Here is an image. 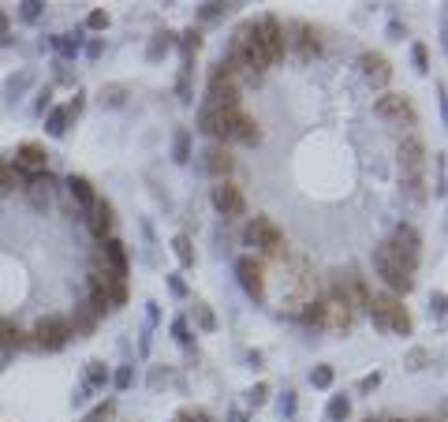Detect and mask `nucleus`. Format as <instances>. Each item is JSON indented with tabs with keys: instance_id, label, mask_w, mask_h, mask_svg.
<instances>
[{
	"instance_id": "obj_32",
	"label": "nucleus",
	"mask_w": 448,
	"mask_h": 422,
	"mask_svg": "<svg viewBox=\"0 0 448 422\" xmlns=\"http://www.w3.org/2000/svg\"><path fill=\"white\" fill-rule=\"evenodd\" d=\"M415 64H418V68H430V52H426V45H415Z\"/></svg>"
},
{
	"instance_id": "obj_6",
	"label": "nucleus",
	"mask_w": 448,
	"mask_h": 422,
	"mask_svg": "<svg viewBox=\"0 0 448 422\" xmlns=\"http://www.w3.org/2000/svg\"><path fill=\"white\" fill-rule=\"evenodd\" d=\"M377 116H385V120H396V124H407V127L418 124L415 105H411V98H403V94H381V98H377Z\"/></svg>"
},
{
	"instance_id": "obj_19",
	"label": "nucleus",
	"mask_w": 448,
	"mask_h": 422,
	"mask_svg": "<svg viewBox=\"0 0 448 422\" xmlns=\"http://www.w3.org/2000/svg\"><path fill=\"white\" fill-rule=\"evenodd\" d=\"M68 187H71V194H75V202H78V206L94 209L98 194H94V187H90V180H83V176H71V180H68Z\"/></svg>"
},
{
	"instance_id": "obj_5",
	"label": "nucleus",
	"mask_w": 448,
	"mask_h": 422,
	"mask_svg": "<svg viewBox=\"0 0 448 422\" xmlns=\"http://www.w3.org/2000/svg\"><path fill=\"white\" fill-rule=\"evenodd\" d=\"M426 172V146L418 135H407L400 142V176L403 180H423Z\"/></svg>"
},
{
	"instance_id": "obj_2",
	"label": "nucleus",
	"mask_w": 448,
	"mask_h": 422,
	"mask_svg": "<svg viewBox=\"0 0 448 422\" xmlns=\"http://www.w3.org/2000/svg\"><path fill=\"white\" fill-rule=\"evenodd\" d=\"M374 314V322L381 325V329H392V333H411V314H407V307H403V299H396V295H370V307H366Z\"/></svg>"
},
{
	"instance_id": "obj_17",
	"label": "nucleus",
	"mask_w": 448,
	"mask_h": 422,
	"mask_svg": "<svg viewBox=\"0 0 448 422\" xmlns=\"http://www.w3.org/2000/svg\"><path fill=\"white\" fill-rule=\"evenodd\" d=\"M105 262H109V266L105 269H112L116 276H127V250H124V243L120 240H105Z\"/></svg>"
},
{
	"instance_id": "obj_3",
	"label": "nucleus",
	"mask_w": 448,
	"mask_h": 422,
	"mask_svg": "<svg viewBox=\"0 0 448 422\" xmlns=\"http://www.w3.org/2000/svg\"><path fill=\"white\" fill-rule=\"evenodd\" d=\"M247 243L261 247V250H266V254H273V258L288 254V240H284V232L276 228V224H273L269 217H254V221L247 224Z\"/></svg>"
},
{
	"instance_id": "obj_9",
	"label": "nucleus",
	"mask_w": 448,
	"mask_h": 422,
	"mask_svg": "<svg viewBox=\"0 0 448 422\" xmlns=\"http://www.w3.org/2000/svg\"><path fill=\"white\" fill-rule=\"evenodd\" d=\"M34 336H37V348L57 351V348L68 344V336H71V322H64V318H45V322H37Z\"/></svg>"
},
{
	"instance_id": "obj_34",
	"label": "nucleus",
	"mask_w": 448,
	"mask_h": 422,
	"mask_svg": "<svg viewBox=\"0 0 448 422\" xmlns=\"http://www.w3.org/2000/svg\"><path fill=\"white\" fill-rule=\"evenodd\" d=\"M105 381V370H101V363H90V385H101Z\"/></svg>"
},
{
	"instance_id": "obj_13",
	"label": "nucleus",
	"mask_w": 448,
	"mask_h": 422,
	"mask_svg": "<svg viewBox=\"0 0 448 422\" xmlns=\"http://www.w3.org/2000/svg\"><path fill=\"white\" fill-rule=\"evenodd\" d=\"M359 64H362V71H366V78H370L374 86H385L392 78V64L381 57V52H362Z\"/></svg>"
},
{
	"instance_id": "obj_20",
	"label": "nucleus",
	"mask_w": 448,
	"mask_h": 422,
	"mask_svg": "<svg viewBox=\"0 0 448 422\" xmlns=\"http://www.w3.org/2000/svg\"><path fill=\"white\" fill-rule=\"evenodd\" d=\"M295 34H299V37H295L299 57H302V60L318 57V49H322V45H318V37H314V30H310V26H295Z\"/></svg>"
},
{
	"instance_id": "obj_18",
	"label": "nucleus",
	"mask_w": 448,
	"mask_h": 422,
	"mask_svg": "<svg viewBox=\"0 0 448 422\" xmlns=\"http://www.w3.org/2000/svg\"><path fill=\"white\" fill-rule=\"evenodd\" d=\"M112 228V206L109 202H94V217H90V232L98 235V240H105Z\"/></svg>"
},
{
	"instance_id": "obj_16",
	"label": "nucleus",
	"mask_w": 448,
	"mask_h": 422,
	"mask_svg": "<svg viewBox=\"0 0 448 422\" xmlns=\"http://www.w3.org/2000/svg\"><path fill=\"white\" fill-rule=\"evenodd\" d=\"M232 139L258 142V139H261V131H258V120H254V116L243 112V109H235V116H232Z\"/></svg>"
},
{
	"instance_id": "obj_41",
	"label": "nucleus",
	"mask_w": 448,
	"mask_h": 422,
	"mask_svg": "<svg viewBox=\"0 0 448 422\" xmlns=\"http://www.w3.org/2000/svg\"><path fill=\"white\" fill-rule=\"evenodd\" d=\"M370 422H374V418H370Z\"/></svg>"
},
{
	"instance_id": "obj_28",
	"label": "nucleus",
	"mask_w": 448,
	"mask_h": 422,
	"mask_svg": "<svg viewBox=\"0 0 448 422\" xmlns=\"http://www.w3.org/2000/svg\"><path fill=\"white\" fill-rule=\"evenodd\" d=\"M68 116H71V112H64V109L52 112V116H49V135H64V124H68Z\"/></svg>"
},
{
	"instance_id": "obj_4",
	"label": "nucleus",
	"mask_w": 448,
	"mask_h": 422,
	"mask_svg": "<svg viewBox=\"0 0 448 422\" xmlns=\"http://www.w3.org/2000/svg\"><path fill=\"white\" fill-rule=\"evenodd\" d=\"M254 42H258L261 52H266V60H269V64L284 60L288 37H284V26L276 23L273 16H266V19H258V23H254Z\"/></svg>"
},
{
	"instance_id": "obj_14",
	"label": "nucleus",
	"mask_w": 448,
	"mask_h": 422,
	"mask_svg": "<svg viewBox=\"0 0 448 422\" xmlns=\"http://www.w3.org/2000/svg\"><path fill=\"white\" fill-rule=\"evenodd\" d=\"M322 307H325V325H329V329H336V333H344V329H351V322H355V310L348 307V303H340V299H325Z\"/></svg>"
},
{
	"instance_id": "obj_40",
	"label": "nucleus",
	"mask_w": 448,
	"mask_h": 422,
	"mask_svg": "<svg viewBox=\"0 0 448 422\" xmlns=\"http://www.w3.org/2000/svg\"><path fill=\"white\" fill-rule=\"evenodd\" d=\"M389 422H400V418H389Z\"/></svg>"
},
{
	"instance_id": "obj_21",
	"label": "nucleus",
	"mask_w": 448,
	"mask_h": 422,
	"mask_svg": "<svg viewBox=\"0 0 448 422\" xmlns=\"http://www.w3.org/2000/svg\"><path fill=\"white\" fill-rule=\"evenodd\" d=\"M0 344H4V348H23V344H26V336L19 333V325L0 322Z\"/></svg>"
},
{
	"instance_id": "obj_11",
	"label": "nucleus",
	"mask_w": 448,
	"mask_h": 422,
	"mask_svg": "<svg viewBox=\"0 0 448 422\" xmlns=\"http://www.w3.org/2000/svg\"><path fill=\"white\" fill-rule=\"evenodd\" d=\"M202 157H206V161H202V165H206V172H209V176H217V180H224V176H228L232 168H235L232 150H228V146H220V142H217V146H209Z\"/></svg>"
},
{
	"instance_id": "obj_38",
	"label": "nucleus",
	"mask_w": 448,
	"mask_h": 422,
	"mask_svg": "<svg viewBox=\"0 0 448 422\" xmlns=\"http://www.w3.org/2000/svg\"><path fill=\"white\" fill-rule=\"evenodd\" d=\"M0 30H4V16H0Z\"/></svg>"
},
{
	"instance_id": "obj_8",
	"label": "nucleus",
	"mask_w": 448,
	"mask_h": 422,
	"mask_svg": "<svg viewBox=\"0 0 448 422\" xmlns=\"http://www.w3.org/2000/svg\"><path fill=\"white\" fill-rule=\"evenodd\" d=\"M232 116L235 109H217V105H206V109L199 112V127L206 131V135H213V139H232Z\"/></svg>"
},
{
	"instance_id": "obj_22",
	"label": "nucleus",
	"mask_w": 448,
	"mask_h": 422,
	"mask_svg": "<svg viewBox=\"0 0 448 422\" xmlns=\"http://www.w3.org/2000/svg\"><path fill=\"white\" fill-rule=\"evenodd\" d=\"M302 322H307V325H325V307H322V303L318 299H310L307 303V310H302Z\"/></svg>"
},
{
	"instance_id": "obj_26",
	"label": "nucleus",
	"mask_w": 448,
	"mask_h": 422,
	"mask_svg": "<svg viewBox=\"0 0 448 422\" xmlns=\"http://www.w3.org/2000/svg\"><path fill=\"white\" fill-rule=\"evenodd\" d=\"M187 157H191V135H187V131H179V135H176V161H187Z\"/></svg>"
},
{
	"instance_id": "obj_30",
	"label": "nucleus",
	"mask_w": 448,
	"mask_h": 422,
	"mask_svg": "<svg viewBox=\"0 0 448 422\" xmlns=\"http://www.w3.org/2000/svg\"><path fill=\"white\" fill-rule=\"evenodd\" d=\"M199 45H202V37L194 34V30H187V37H183V49H187V57H191V52H199Z\"/></svg>"
},
{
	"instance_id": "obj_29",
	"label": "nucleus",
	"mask_w": 448,
	"mask_h": 422,
	"mask_svg": "<svg viewBox=\"0 0 448 422\" xmlns=\"http://www.w3.org/2000/svg\"><path fill=\"white\" fill-rule=\"evenodd\" d=\"M314 385L329 389V385H333V370H329V366H318V370H314Z\"/></svg>"
},
{
	"instance_id": "obj_36",
	"label": "nucleus",
	"mask_w": 448,
	"mask_h": 422,
	"mask_svg": "<svg viewBox=\"0 0 448 422\" xmlns=\"http://www.w3.org/2000/svg\"><path fill=\"white\" fill-rule=\"evenodd\" d=\"M101 418H109V404H105V407H98V411H94V415H90L86 422H101Z\"/></svg>"
},
{
	"instance_id": "obj_35",
	"label": "nucleus",
	"mask_w": 448,
	"mask_h": 422,
	"mask_svg": "<svg viewBox=\"0 0 448 422\" xmlns=\"http://www.w3.org/2000/svg\"><path fill=\"white\" fill-rule=\"evenodd\" d=\"M220 8H224V4H206V8H202V16H206V19H213V16H220ZM224 11H228V8H224Z\"/></svg>"
},
{
	"instance_id": "obj_37",
	"label": "nucleus",
	"mask_w": 448,
	"mask_h": 422,
	"mask_svg": "<svg viewBox=\"0 0 448 422\" xmlns=\"http://www.w3.org/2000/svg\"><path fill=\"white\" fill-rule=\"evenodd\" d=\"M37 8H42V4H23V16H26V19H34V16H37Z\"/></svg>"
},
{
	"instance_id": "obj_10",
	"label": "nucleus",
	"mask_w": 448,
	"mask_h": 422,
	"mask_svg": "<svg viewBox=\"0 0 448 422\" xmlns=\"http://www.w3.org/2000/svg\"><path fill=\"white\" fill-rule=\"evenodd\" d=\"M235 273H240V284L247 288V295H254V299L266 295V273H261L254 258H240L235 262Z\"/></svg>"
},
{
	"instance_id": "obj_12",
	"label": "nucleus",
	"mask_w": 448,
	"mask_h": 422,
	"mask_svg": "<svg viewBox=\"0 0 448 422\" xmlns=\"http://www.w3.org/2000/svg\"><path fill=\"white\" fill-rule=\"evenodd\" d=\"M45 161H49L45 146H37V142H23L19 157H16V168L19 172H45Z\"/></svg>"
},
{
	"instance_id": "obj_39",
	"label": "nucleus",
	"mask_w": 448,
	"mask_h": 422,
	"mask_svg": "<svg viewBox=\"0 0 448 422\" xmlns=\"http://www.w3.org/2000/svg\"><path fill=\"white\" fill-rule=\"evenodd\" d=\"M415 422H430V418H415Z\"/></svg>"
},
{
	"instance_id": "obj_24",
	"label": "nucleus",
	"mask_w": 448,
	"mask_h": 422,
	"mask_svg": "<svg viewBox=\"0 0 448 422\" xmlns=\"http://www.w3.org/2000/svg\"><path fill=\"white\" fill-rule=\"evenodd\" d=\"M194 318H199L202 329H217V318H213V310H209L206 303H194Z\"/></svg>"
},
{
	"instance_id": "obj_33",
	"label": "nucleus",
	"mask_w": 448,
	"mask_h": 422,
	"mask_svg": "<svg viewBox=\"0 0 448 422\" xmlns=\"http://www.w3.org/2000/svg\"><path fill=\"white\" fill-rule=\"evenodd\" d=\"M161 49H168V34H157V42L150 45V57L157 60V57H161Z\"/></svg>"
},
{
	"instance_id": "obj_25",
	"label": "nucleus",
	"mask_w": 448,
	"mask_h": 422,
	"mask_svg": "<svg viewBox=\"0 0 448 422\" xmlns=\"http://www.w3.org/2000/svg\"><path fill=\"white\" fill-rule=\"evenodd\" d=\"M124 94H127V86H105L101 90V101L105 105H124Z\"/></svg>"
},
{
	"instance_id": "obj_23",
	"label": "nucleus",
	"mask_w": 448,
	"mask_h": 422,
	"mask_svg": "<svg viewBox=\"0 0 448 422\" xmlns=\"http://www.w3.org/2000/svg\"><path fill=\"white\" fill-rule=\"evenodd\" d=\"M348 411H351V404H348L344 397H333V400H329V422H340V418H348Z\"/></svg>"
},
{
	"instance_id": "obj_1",
	"label": "nucleus",
	"mask_w": 448,
	"mask_h": 422,
	"mask_svg": "<svg viewBox=\"0 0 448 422\" xmlns=\"http://www.w3.org/2000/svg\"><path fill=\"white\" fill-rule=\"evenodd\" d=\"M374 266H377L381 281H385L392 292H411V288H415V266H418V262L400 254L392 243H381L374 250Z\"/></svg>"
},
{
	"instance_id": "obj_27",
	"label": "nucleus",
	"mask_w": 448,
	"mask_h": 422,
	"mask_svg": "<svg viewBox=\"0 0 448 422\" xmlns=\"http://www.w3.org/2000/svg\"><path fill=\"white\" fill-rule=\"evenodd\" d=\"M176 254H179L183 266H191V262H194V254H191V240H187V235H176Z\"/></svg>"
},
{
	"instance_id": "obj_7",
	"label": "nucleus",
	"mask_w": 448,
	"mask_h": 422,
	"mask_svg": "<svg viewBox=\"0 0 448 422\" xmlns=\"http://www.w3.org/2000/svg\"><path fill=\"white\" fill-rule=\"evenodd\" d=\"M213 206L220 209L224 217H243L247 213V199H243V187L232 180H220L213 187Z\"/></svg>"
},
{
	"instance_id": "obj_31",
	"label": "nucleus",
	"mask_w": 448,
	"mask_h": 422,
	"mask_svg": "<svg viewBox=\"0 0 448 422\" xmlns=\"http://www.w3.org/2000/svg\"><path fill=\"white\" fill-rule=\"evenodd\" d=\"M86 26H94V30H105V26H109V16H105V11H94V16L86 19Z\"/></svg>"
},
{
	"instance_id": "obj_15",
	"label": "nucleus",
	"mask_w": 448,
	"mask_h": 422,
	"mask_svg": "<svg viewBox=\"0 0 448 422\" xmlns=\"http://www.w3.org/2000/svg\"><path fill=\"white\" fill-rule=\"evenodd\" d=\"M389 243L396 247L400 254H407V258H415V262H418V247H423V235H418V232L411 228V224H400L396 235H392Z\"/></svg>"
}]
</instances>
